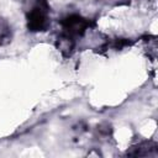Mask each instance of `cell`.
I'll use <instances>...</instances> for the list:
<instances>
[{
    "label": "cell",
    "instance_id": "1",
    "mask_svg": "<svg viewBox=\"0 0 158 158\" xmlns=\"http://www.w3.org/2000/svg\"><path fill=\"white\" fill-rule=\"evenodd\" d=\"M28 28L31 31H43L48 26V5L44 0H37V4L27 15Z\"/></svg>",
    "mask_w": 158,
    "mask_h": 158
},
{
    "label": "cell",
    "instance_id": "2",
    "mask_svg": "<svg viewBox=\"0 0 158 158\" xmlns=\"http://www.w3.org/2000/svg\"><path fill=\"white\" fill-rule=\"evenodd\" d=\"M86 26H88V22L78 15H72V16L67 17L63 21V27H64V31H65V36L69 37V38L73 37V36L81 35L85 31Z\"/></svg>",
    "mask_w": 158,
    "mask_h": 158
}]
</instances>
